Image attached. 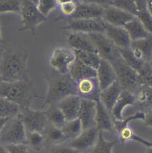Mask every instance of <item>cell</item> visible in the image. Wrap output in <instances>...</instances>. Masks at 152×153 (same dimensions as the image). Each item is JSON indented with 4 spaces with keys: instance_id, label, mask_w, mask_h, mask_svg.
<instances>
[{
    "instance_id": "cell-1",
    "label": "cell",
    "mask_w": 152,
    "mask_h": 153,
    "mask_svg": "<svg viewBox=\"0 0 152 153\" xmlns=\"http://www.w3.org/2000/svg\"><path fill=\"white\" fill-rule=\"evenodd\" d=\"M28 55L18 51L5 53L0 60V76L2 82H12L26 79Z\"/></svg>"
},
{
    "instance_id": "cell-2",
    "label": "cell",
    "mask_w": 152,
    "mask_h": 153,
    "mask_svg": "<svg viewBox=\"0 0 152 153\" xmlns=\"http://www.w3.org/2000/svg\"><path fill=\"white\" fill-rule=\"evenodd\" d=\"M46 80L48 88L45 105H57L67 97L76 94V82L72 80L69 74H59L55 77L46 76Z\"/></svg>"
},
{
    "instance_id": "cell-3",
    "label": "cell",
    "mask_w": 152,
    "mask_h": 153,
    "mask_svg": "<svg viewBox=\"0 0 152 153\" xmlns=\"http://www.w3.org/2000/svg\"><path fill=\"white\" fill-rule=\"evenodd\" d=\"M32 84L28 79L0 84V97L18 105L21 110L29 107Z\"/></svg>"
},
{
    "instance_id": "cell-4",
    "label": "cell",
    "mask_w": 152,
    "mask_h": 153,
    "mask_svg": "<svg viewBox=\"0 0 152 153\" xmlns=\"http://www.w3.org/2000/svg\"><path fill=\"white\" fill-rule=\"evenodd\" d=\"M110 63L116 74L117 81L122 88L135 94L142 86L138 73L126 64L121 56Z\"/></svg>"
},
{
    "instance_id": "cell-5",
    "label": "cell",
    "mask_w": 152,
    "mask_h": 153,
    "mask_svg": "<svg viewBox=\"0 0 152 153\" xmlns=\"http://www.w3.org/2000/svg\"><path fill=\"white\" fill-rule=\"evenodd\" d=\"M27 131L20 114L7 119L1 131L0 144L4 146L27 144Z\"/></svg>"
},
{
    "instance_id": "cell-6",
    "label": "cell",
    "mask_w": 152,
    "mask_h": 153,
    "mask_svg": "<svg viewBox=\"0 0 152 153\" xmlns=\"http://www.w3.org/2000/svg\"><path fill=\"white\" fill-rule=\"evenodd\" d=\"M20 14L22 18L21 22L22 26L19 29V31L28 30L33 35H35L38 26L46 20V18L38 11L35 1H22Z\"/></svg>"
},
{
    "instance_id": "cell-7",
    "label": "cell",
    "mask_w": 152,
    "mask_h": 153,
    "mask_svg": "<svg viewBox=\"0 0 152 153\" xmlns=\"http://www.w3.org/2000/svg\"><path fill=\"white\" fill-rule=\"evenodd\" d=\"M20 116L27 133H43L49 123L44 111L35 110L28 107L21 110Z\"/></svg>"
},
{
    "instance_id": "cell-8",
    "label": "cell",
    "mask_w": 152,
    "mask_h": 153,
    "mask_svg": "<svg viewBox=\"0 0 152 153\" xmlns=\"http://www.w3.org/2000/svg\"><path fill=\"white\" fill-rule=\"evenodd\" d=\"M75 59V51L70 47H58L52 53L50 65L59 74H67Z\"/></svg>"
},
{
    "instance_id": "cell-9",
    "label": "cell",
    "mask_w": 152,
    "mask_h": 153,
    "mask_svg": "<svg viewBox=\"0 0 152 153\" xmlns=\"http://www.w3.org/2000/svg\"><path fill=\"white\" fill-rule=\"evenodd\" d=\"M88 36L102 59L111 62L120 56L119 49L104 33H91Z\"/></svg>"
},
{
    "instance_id": "cell-10",
    "label": "cell",
    "mask_w": 152,
    "mask_h": 153,
    "mask_svg": "<svg viewBox=\"0 0 152 153\" xmlns=\"http://www.w3.org/2000/svg\"><path fill=\"white\" fill-rule=\"evenodd\" d=\"M106 22L103 18L98 19H81L69 20L63 29L72 31L73 33L83 34L104 33L105 30Z\"/></svg>"
},
{
    "instance_id": "cell-11",
    "label": "cell",
    "mask_w": 152,
    "mask_h": 153,
    "mask_svg": "<svg viewBox=\"0 0 152 153\" xmlns=\"http://www.w3.org/2000/svg\"><path fill=\"white\" fill-rule=\"evenodd\" d=\"M100 93L96 77L83 79L76 82V94L82 99L96 101L100 99Z\"/></svg>"
},
{
    "instance_id": "cell-12",
    "label": "cell",
    "mask_w": 152,
    "mask_h": 153,
    "mask_svg": "<svg viewBox=\"0 0 152 153\" xmlns=\"http://www.w3.org/2000/svg\"><path fill=\"white\" fill-rule=\"evenodd\" d=\"M99 131L96 127L83 130L79 136L70 141L69 146L79 152L92 149L98 140Z\"/></svg>"
},
{
    "instance_id": "cell-13",
    "label": "cell",
    "mask_w": 152,
    "mask_h": 153,
    "mask_svg": "<svg viewBox=\"0 0 152 153\" xmlns=\"http://www.w3.org/2000/svg\"><path fill=\"white\" fill-rule=\"evenodd\" d=\"M135 18V16L129 13L110 6L104 7L103 20L110 25L124 28L128 22Z\"/></svg>"
},
{
    "instance_id": "cell-14",
    "label": "cell",
    "mask_w": 152,
    "mask_h": 153,
    "mask_svg": "<svg viewBox=\"0 0 152 153\" xmlns=\"http://www.w3.org/2000/svg\"><path fill=\"white\" fill-rule=\"evenodd\" d=\"M104 7L94 3H77V8L69 20L103 18Z\"/></svg>"
},
{
    "instance_id": "cell-15",
    "label": "cell",
    "mask_w": 152,
    "mask_h": 153,
    "mask_svg": "<svg viewBox=\"0 0 152 153\" xmlns=\"http://www.w3.org/2000/svg\"><path fill=\"white\" fill-rule=\"evenodd\" d=\"M104 34L119 49L129 48L131 44L129 34L123 27H118L106 23Z\"/></svg>"
},
{
    "instance_id": "cell-16",
    "label": "cell",
    "mask_w": 152,
    "mask_h": 153,
    "mask_svg": "<svg viewBox=\"0 0 152 153\" xmlns=\"http://www.w3.org/2000/svg\"><path fill=\"white\" fill-rule=\"evenodd\" d=\"M96 101L82 99L78 119L82 123L83 130L96 127Z\"/></svg>"
},
{
    "instance_id": "cell-17",
    "label": "cell",
    "mask_w": 152,
    "mask_h": 153,
    "mask_svg": "<svg viewBox=\"0 0 152 153\" xmlns=\"http://www.w3.org/2000/svg\"><path fill=\"white\" fill-rule=\"evenodd\" d=\"M82 99L79 96L73 94L67 97L57 103V106L64 115L67 121L78 118Z\"/></svg>"
},
{
    "instance_id": "cell-18",
    "label": "cell",
    "mask_w": 152,
    "mask_h": 153,
    "mask_svg": "<svg viewBox=\"0 0 152 153\" xmlns=\"http://www.w3.org/2000/svg\"><path fill=\"white\" fill-rule=\"evenodd\" d=\"M130 49L133 55L141 62H149L152 57V35L136 41H132Z\"/></svg>"
},
{
    "instance_id": "cell-19",
    "label": "cell",
    "mask_w": 152,
    "mask_h": 153,
    "mask_svg": "<svg viewBox=\"0 0 152 153\" xmlns=\"http://www.w3.org/2000/svg\"><path fill=\"white\" fill-rule=\"evenodd\" d=\"M97 71L100 88L103 91L117 81L116 74L112 64L108 61L102 59Z\"/></svg>"
},
{
    "instance_id": "cell-20",
    "label": "cell",
    "mask_w": 152,
    "mask_h": 153,
    "mask_svg": "<svg viewBox=\"0 0 152 153\" xmlns=\"http://www.w3.org/2000/svg\"><path fill=\"white\" fill-rule=\"evenodd\" d=\"M67 42L70 48L75 51L98 53L92 42L86 34L80 33H70L67 36Z\"/></svg>"
},
{
    "instance_id": "cell-21",
    "label": "cell",
    "mask_w": 152,
    "mask_h": 153,
    "mask_svg": "<svg viewBox=\"0 0 152 153\" xmlns=\"http://www.w3.org/2000/svg\"><path fill=\"white\" fill-rule=\"evenodd\" d=\"M96 103V128L98 129L99 131H102V132L112 131L114 126L111 113L107 111L100 99L97 100Z\"/></svg>"
},
{
    "instance_id": "cell-22",
    "label": "cell",
    "mask_w": 152,
    "mask_h": 153,
    "mask_svg": "<svg viewBox=\"0 0 152 153\" xmlns=\"http://www.w3.org/2000/svg\"><path fill=\"white\" fill-rule=\"evenodd\" d=\"M135 94L129 91L123 90L111 112L112 120H122L124 118L122 113L125 108L129 106H133L135 105Z\"/></svg>"
},
{
    "instance_id": "cell-23",
    "label": "cell",
    "mask_w": 152,
    "mask_h": 153,
    "mask_svg": "<svg viewBox=\"0 0 152 153\" xmlns=\"http://www.w3.org/2000/svg\"><path fill=\"white\" fill-rule=\"evenodd\" d=\"M69 74L72 80L77 82L83 79L97 77V71L83 64L76 57L69 68Z\"/></svg>"
},
{
    "instance_id": "cell-24",
    "label": "cell",
    "mask_w": 152,
    "mask_h": 153,
    "mask_svg": "<svg viewBox=\"0 0 152 153\" xmlns=\"http://www.w3.org/2000/svg\"><path fill=\"white\" fill-rule=\"evenodd\" d=\"M122 91L123 89L122 87L120 86L119 82L116 81L108 88L101 91L100 100L110 113Z\"/></svg>"
},
{
    "instance_id": "cell-25",
    "label": "cell",
    "mask_w": 152,
    "mask_h": 153,
    "mask_svg": "<svg viewBox=\"0 0 152 153\" xmlns=\"http://www.w3.org/2000/svg\"><path fill=\"white\" fill-rule=\"evenodd\" d=\"M135 102L133 106L137 111L147 112L152 107V88L142 85L135 94Z\"/></svg>"
},
{
    "instance_id": "cell-26",
    "label": "cell",
    "mask_w": 152,
    "mask_h": 153,
    "mask_svg": "<svg viewBox=\"0 0 152 153\" xmlns=\"http://www.w3.org/2000/svg\"><path fill=\"white\" fill-rule=\"evenodd\" d=\"M124 28L129 34L131 41L141 40L151 35L136 17L128 22L124 26Z\"/></svg>"
},
{
    "instance_id": "cell-27",
    "label": "cell",
    "mask_w": 152,
    "mask_h": 153,
    "mask_svg": "<svg viewBox=\"0 0 152 153\" xmlns=\"http://www.w3.org/2000/svg\"><path fill=\"white\" fill-rule=\"evenodd\" d=\"M136 4L137 7L136 18L140 21L148 32L152 35V17L147 6V1L137 0L136 1Z\"/></svg>"
},
{
    "instance_id": "cell-28",
    "label": "cell",
    "mask_w": 152,
    "mask_h": 153,
    "mask_svg": "<svg viewBox=\"0 0 152 153\" xmlns=\"http://www.w3.org/2000/svg\"><path fill=\"white\" fill-rule=\"evenodd\" d=\"M44 111L47 120L52 126L61 129L67 122L64 115L57 105H49L48 109Z\"/></svg>"
},
{
    "instance_id": "cell-29",
    "label": "cell",
    "mask_w": 152,
    "mask_h": 153,
    "mask_svg": "<svg viewBox=\"0 0 152 153\" xmlns=\"http://www.w3.org/2000/svg\"><path fill=\"white\" fill-rule=\"evenodd\" d=\"M66 140L72 141L80 135L83 131L82 123L79 119L67 121L61 128Z\"/></svg>"
},
{
    "instance_id": "cell-30",
    "label": "cell",
    "mask_w": 152,
    "mask_h": 153,
    "mask_svg": "<svg viewBox=\"0 0 152 153\" xmlns=\"http://www.w3.org/2000/svg\"><path fill=\"white\" fill-rule=\"evenodd\" d=\"M20 111L21 109L18 105L0 97V120L15 117Z\"/></svg>"
},
{
    "instance_id": "cell-31",
    "label": "cell",
    "mask_w": 152,
    "mask_h": 153,
    "mask_svg": "<svg viewBox=\"0 0 152 153\" xmlns=\"http://www.w3.org/2000/svg\"><path fill=\"white\" fill-rule=\"evenodd\" d=\"M118 142L119 140H107L104 138L103 132L99 131L98 140L91 149V153H113V149Z\"/></svg>"
},
{
    "instance_id": "cell-32",
    "label": "cell",
    "mask_w": 152,
    "mask_h": 153,
    "mask_svg": "<svg viewBox=\"0 0 152 153\" xmlns=\"http://www.w3.org/2000/svg\"><path fill=\"white\" fill-rule=\"evenodd\" d=\"M76 57L83 64L88 65L94 70H97L100 64L102 58L98 53L90 52L75 51Z\"/></svg>"
},
{
    "instance_id": "cell-33",
    "label": "cell",
    "mask_w": 152,
    "mask_h": 153,
    "mask_svg": "<svg viewBox=\"0 0 152 153\" xmlns=\"http://www.w3.org/2000/svg\"><path fill=\"white\" fill-rule=\"evenodd\" d=\"M145 113L143 111H136L133 114L128 116L126 118H123L122 120L114 121L113 120L114 129L117 133L119 132L122 129L129 126V123L132 121L135 120H142L145 121Z\"/></svg>"
},
{
    "instance_id": "cell-34",
    "label": "cell",
    "mask_w": 152,
    "mask_h": 153,
    "mask_svg": "<svg viewBox=\"0 0 152 153\" xmlns=\"http://www.w3.org/2000/svg\"><path fill=\"white\" fill-rule=\"evenodd\" d=\"M119 51L120 56L122 58V59L125 61L126 64L133 68V70H135L137 72L143 65V64H145V63L141 62L136 59L134 55H133L130 47L126 49H119Z\"/></svg>"
},
{
    "instance_id": "cell-35",
    "label": "cell",
    "mask_w": 152,
    "mask_h": 153,
    "mask_svg": "<svg viewBox=\"0 0 152 153\" xmlns=\"http://www.w3.org/2000/svg\"><path fill=\"white\" fill-rule=\"evenodd\" d=\"M111 6L117 7L126 12L135 16L136 17L137 14V7L136 1H126V0H115L109 1Z\"/></svg>"
},
{
    "instance_id": "cell-36",
    "label": "cell",
    "mask_w": 152,
    "mask_h": 153,
    "mask_svg": "<svg viewBox=\"0 0 152 153\" xmlns=\"http://www.w3.org/2000/svg\"><path fill=\"white\" fill-rule=\"evenodd\" d=\"M21 2L22 1L18 0H0V14L16 13L20 14Z\"/></svg>"
},
{
    "instance_id": "cell-37",
    "label": "cell",
    "mask_w": 152,
    "mask_h": 153,
    "mask_svg": "<svg viewBox=\"0 0 152 153\" xmlns=\"http://www.w3.org/2000/svg\"><path fill=\"white\" fill-rule=\"evenodd\" d=\"M142 85L152 88V67L149 62H146L137 72Z\"/></svg>"
},
{
    "instance_id": "cell-38",
    "label": "cell",
    "mask_w": 152,
    "mask_h": 153,
    "mask_svg": "<svg viewBox=\"0 0 152 153\" xmlns=\"http://www.w3.org/2000/svg\"><path fill=\"white\" fill-rule=\"evenodd\" d=\"M58 8L61 14L65 17L69 18L74 14L77 8V3L72 0L67 1H57Z\"/></svg>"
},
{
    "instance_id": "cell-39",
    "label": "cell",
    "mask_w": 152,
    "mask_h": 153,
    "mask_svg": "<svg viewBox=\"0 0 152 153\" xmlns=\"http://www.w3.org/2000/svg\"><path fill=\"white\" fill-rule=\"evenodd\" d=\"M36 6L41 14L46 18L53 10L58 7V3L55 0H40Z\"/></svg>"
},
{
    "instance_id": "cell-40",
    "label": "cell",
    "mask_w": 152,
    "mask_h": 153,
    "mask_svg": "<svg viewBox=\"0 0 152 153\" xmlns=\"http://www.w3.org/2000/svg\"><path fill=\"white\" fill-rule=\"evenodd\" d=\"M44 142V137L42 133L29 132L27 133V144L35 150L41 149Z\"/></svg>"
},
{
    "instance_id": "cell-41",
    "label": "cell",
    "mask_w": 152,
    "mask_h": 153,
    "mask_svg": "<svg viewBox=\"0 0 152 153\" xmlns=\"http://www.w3.org/2000/svg\"><path fill=\"white\" fill-rule=\"evenodd\" d=\"M47 137L49 140L53 143L59 144L63 141L66 140L61 129L54 127V126H51L47 131Z\"/></svg>"
},
{
    "instance_id": "cell-42",
    "label": "cell",
    "mask_w": 152,
    "mask_h": 153,
    "mask_svg": "<svg viewBox=\"0 0 152 153\" xmlns=\"http://www.w3.org/2000/svg\"><path fill=\"white\" fill-rule=\"evenodd\" d=\"M135 133L130 126H127L125 128L122 129L121 130L117 133L119 141L122 142H126L128 141L132 140V138Z\"/></svg>"
},
{
    "instance_id": "cell-43",
    "label": "cell",
    "mask_w": 152,
    "mask_h": 153,
    "mask_svg": "<svg viewBox=\"0 0 152 153\" xmlns=\"http://www.w3.org/2000/svg\"><path fill=\"white\" fill-rule=\"evenodd\" d=\"M51 153H79L69 145L57 144L51 150Z\"/></svg>"
},
{
    "instance_id": "cell-44",
    "label": "cell",
    "mask_w": 152,
    "mask_h": 153,
    "mask_svg": "<svg viewBox=\"0 0 152 153\" xmlns=\"http://www.w3.org/2000/svg\"><path fill=\"white\" fill-rule=\"evenodd\" d=\"M10 153H28V149L27 144H14L5 146Z\"/></svg>"
},
{
    "instance_id": "cell-45",
    "label": "cell",
    "mask_w": 152,
    "mask_h": 153,
    "mask_svg": "<svg viewBox=\"0 0 152 153\" xmlns=\"http://www.w3.org/2000/svg\"><path fill=\"white\" fill-rule=\"evenodd\" d=\"M144 121L147 126L152 129V107L145 112V119Z\"/></svg>"
},
{
    "instance_id": "cell-46",
    "label": "cell",
    "mask_w": 152,
    "mask_h": 153,
    "mask_svg": "<svg viewBox=\"0 0 152 153\" xmlns=\"http://www.w3.org/2000/svg\"><path fill=\"white\" fill-rule=\"evenodd\" d=\"M147 6H148V8L149 13L152 17V0H148L147 1Z\"/></svg>"
},
{
    "instance_id": "cell-47",
    "label": "cell",
    "mask_w": 152,
    "mask_h": 153,
    "mask_svg": "<svg viewBox=\"0 0 152 153\" xmlns=\"http://www.w3.org/2000/svg\"><path fill=\"white\" fill-rule=\"evenodd\" d=\"M0 153H10L7 148L4 145L0 144Z\"/></svg>"
},
{
    "instance_id": "cell-48",
    "label": "cell",
    "mask_w": 152,
    "mask_h": 153,
    "mask_svg": "<svg viewBox=\"0 0 152 153\" xmlns=\"http://www.w3.org/2000/svg\"><path fill=\"white\" fill-rule=\"evenodd\" d=\"M7 120V119H3V120H0V135H1V129H2V128H3L4 125L5 124V123L6 122Z\"/></svg>"
},
{
    "instance_id": "cell-49",
    "label": "cell",
    "mask_w": 152,
    "mask_h": 153,
    "mask_svg": "<svg viewBox=\"0 0 152 153\" xmlns=\"http://www.w3.org/2000/svg\"><path fill=\"white\" fill-rule=\"evenodd\" d=\"M3 43V37H2V33H1V24H0V43Z\"/></svg>"
},
{
    "instance_id": "cell-50",
    "label": "cell",
    "mask_w": 152,
    "mask_h": 153,
    "mask_svg": "<svg viewBox=\"0 0 152 153\" xmlns=\"http://www.w3.org/2000/svg\"><path fill=\"white\" fill-rule=\"evenodd\" d=\"M145 153H152V149L151 148H148V150H146Z\"/></svg>"
},
{
    "instance_id": "cell-51",
    "label": "cell",
    "mask_w": 152,
    "mask_h": 153,
    "mask_svg": "<svg viewBox=\"0 0 152 153\" xmlns=\"http://www.w3.org/2000/svg\"><path fill=\"white\" fill-rule=\"evenodd\" d=\"M149 64H150V65H151V67H152V57H151V58L150 61H149Z\"/></svg>"
},
{
    "instance_id": "cell-52",
    "label": "cell",
    "mask_w": 152,
    "mask_h": 153,
    "mask_svg": "<svg viewBox=\"0 0 152 153\" xmlns=\"http://www.w3.org/2000/svg\"><path fill=\"white\" fill-rule=\"evenodd\" d=\"M2 82V80H1V76H0V84H1Z\"/></svg>"
},
{
    "instance_id": "cell-53",
    "label": "cell",
    "mask_w": 152,
    "mask_h": 153,
    "mask_svg": "<svg viewBox=\"0 0 152 153\" xmlns=\"http://www.w3.org/2000/svg\"><path fill=\"white\" fill-rule=\"evenodd\" d=\"M149 148H151V149H152V142H151V145H150V147Z\"/></svg>"
},
{
    "instance_id": "cell-54",
    "label": "cell",
    "mask_w": 152,
    "mask_h": 153,
    "mask_svg": "<svg viewBox=\"0 0 152 153\" xmlns=\"http://www.w3.org/2000/svg\"><path fill=\"white\" fill-rule=\"evenodd\" d=\"M79 153H80V152H79Z\"/></svg>"
}]
</instances>
